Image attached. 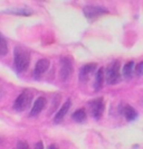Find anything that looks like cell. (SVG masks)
Segmentation results:
<instances>
[{
    "label": "cell",
    "mask_w": 143,
    "mask_h": 149,
    "mask_svg": "<svg viewBox=\"0 0 143 149\" xmlns=\"http://www.w3.org/2000/svg\"><path fill=\"white\" fill-rule=\"evenodd\" d=\"M48 68H49V61L47 60V58H40V60L37 62L36 66H35L34 76H35L36 79H40V77L48 71Z\"/></svg>",
    "instance_id": "ba28073f"
},
{
    "label": "cell",
    "mask_w": 143,
    "mask_h": 149,
    "mask_svg": "<svg viewBox=\"0 0 143 149\" xmlns=\"http://www.w3.org/2000/svg\"><path fill=\"white\" fill-rule=\"evenodd\" d=\"M14 63L18 72L26 71L30 63L29 52L23 46H16L14 49Z\"/></svg>",
    "instance_id": "6da1fadb"
},
{
    "label": "cell",
    "mask_w": 143,
    "mask_h": 149,
    "mask_svg": "<svg viewBox=\"0 0 143 149\" xmlns=\"http://www.w3.org/2000/svg\"><path fill=\"white\" fill-rule=\"evenodd\" d=\"M17 149H30L28 143L26 141H23V140H19L17 142Z\"/></svg>",
    "instance_id": "ac0fdd59"
},
{
    "label": "cell",
    "mask_w": 143,
    "mask_h": 149,
    "mask_svg": "<svg viewBox=\"0 0 143 149\" xmlns=\"http://www.w3.org/2000/svg\"><path fill=\"white\" fill-rule=\"evenodd\" d=\"M46 105V99L44 97H39L34 102V105L31 108V111H30V117H36L38 116L40 112L44 110Z\"/></svg>",
    "instance_id": "9c48e42d"
},
{
    "label": "cell",
    "mask_w": 143,
    "mask_h": 149,
    "mask_svg": "<svg viewBox=\"0 0 143 149\" xmlns=\"http://www.w3.org/2000/svg\"><path fill=\"white\" fill-rule=\"evenodd\" d=\"M70 105H72V102H70V100L68 99L67 101L61 105V108L59 109V111L56 113V116L54 117V122H55V123H59L60 121L65 118V116H66V113H67L68 110H69V107H70Z\"/></svg>",
    "instance_id": "30bf717a"
},
{
    "label": "cell",
    "mask_w": 143,
    "mask_h": 149,
    "mask_svg": "<svg viewBox=\"0 0 143 149\" xmlns=\"http://www.w3.org/2000/svg\"><path fill=\"white\" fill-rule=\"evenodd\" d=\"M105 80L107 84H116L121 81V72H120V63L115 61L111 63L105 71Z\"/></svg>",
    "instance_id": "7a4b0ae2"
},
{
    "label": "cell",
    "mask_w": 143,
    "mask_h": 149,
    "mask_svg": "<svg viewBox=\"0 0 143 149\" xmlns=\"http://www.w3.org/2000/svg\"><path fill=\"white\" fill-rule=\"evenodd\" d=\"M34 149H44V145H43V141L36 142V145H35V148H34Z\"/></svg>",
    "instance_id": "d6986e66"
},
{
    "label": "cell",
    "mask_w": 143,
    "mask_h": 149,
    "mask_svg": "<svg viewBox=\"0 0 143 149\" xmlns=\"http://www.w3.org/2000/svg\"><path fill=\"white\" fill-rule=\"evenodd\" d=\"M104 100L103 97H97V99H94L88 102V109H90V116L94 118V119L98 120L102 116H103V112H104Z\"/></svg>",
    "instance_id": "3957f363"
},
{
    "label": "cell",
    "mask_w": 143,
    "mask_h": 149,
    "mask_svg": "<svg viewBox=\"0 0 143 149\" xmlns=\"http://www.w3.org/2000/svg\"><path fill=\"white\" fill-rule=\"evenodd\" d=\"M133 72H134V62H133V61L128 62V63L123 66V71H122L123 76H124L125 79H131L132 75H133Z\"/></svg>",
    "instance_id": "4fadbf2b"
},
{
    "label": "cell",
    "mask_w": 143,
    "mask_h": 149,
    "mask_svg": "<svg viewBox=\"0 0 143 149\" xmlns=\"http://www.w3.org/2000/svg\"><path fill=\"white\" fill-rule=\"evenodd\" d=\"M97 65L95 63H90V64H85L84 66H82V68L79 70V81L81 82H87L88 77L90 76V74H93V72L96 70Z\"/></svg>",
    "instance_id": "52a82bcc"
},
{
    "label": "cell",
    "mask_w": 143,
    "mask_h": 149,
    "mask_svg": "<svg viewBox=\"0 0 143 149\" xmlns=\"http://www.w3.org/2000/svg\"><path fill=\"white\" fill-rule=\"evenodd\" d=\"M48 149H58V147H57L56 145H50V146L48 147Z\"/></svg>",
    "instance_id": "ffe728a7"
},
{
    "label": "cell",
    "mask_w": 143,
    "mask_h": 149,
    "mask_svg": "<svg viewBox=\"0 0 143 149\" xmlns=\"http://www.w3.org/2000/svg\"><path fill=\"white\" fill-rule=\"evenodd\" d=\"M104 73H105V71H104L103 67L98 68V71L96 72L95 81H94V89H95V91H99V90L102 89L103 82H104Z\"/></svg>",
    "instance_id": "8fae6325"
},
{
    "label": "cell",
    "mask_w": 143,
    "mask_h": 149,
    "mask_svg": "<svg viewBox=\"0 0 143 149\" xmlns=\"http://www.w3.org/2000/svg\"><path fill=\"white\" fill-rule=\"evenodd\" d=\"M31 93H30L28 90H25L23 91L18 97L15 100V103H14V109L16 111H23L28 105H29L30 101H31Z\"/></svg>",
    "instance_id": "277c9868"
},
{
    "label": "cell",
    "mask_w": 143,
    "mask_h": 149,
    "mask_svg": "<svg viewBox=\"0 0 143 149\" xmlns=\"http://www.w3.org/2000/svg\"><path fill=\"white\" fill-rule=\"evenodd\" d=\"M73 73V63L70 58L63 57L60 60V79L61 81H67Z\"/></svg>",
    "instance_id": "8992f818"
},
{
    "label": "cell",
    "mask_w": 143,
    "mask_h": 149,
    "mask_svg": "<svg viewBox=\"0 0 143 149\" xmlns=\"http://www.w3.org/2000/svg\"><path fill=\"white\" fill-rule=\"evenodd\" d=\"M72 118L74 121L78 122V123H82L86 120V111L84 109H78L76 110L73 114H72Z\"/></svg>",
    "instance_id": "5bb4252c"
},
{
    "label": "cell",
    "mask_w": 143,
    "mask_h": 149,
    "mask_svg": "<svg viewBox=\"0 0 143 149\" xmlns=\"http://www.w3.org/2000/svg\"><path fill=\"white\" fill-rule=\"evenodd\" d=\"M135 73L137 76H142L143 75V61H141L137 65H136L135 68Z\"/></svg>",
    "instance_id": "e0dca14e"
},
{
    "label": "cell",
    "mask_w": 143,
    "mask_h": 149,
    "mask_svg": "<svg viewBox=\"0 0 143 149\" xmlns=\"http://www.w3.org/2000/svg\"><path fill=\"white\" fill-rule=\"evenodd\" d=\"M6 13H10V14H15V15L20 16H30L34 14V11L30 10L29 8H18V9H14V10H7Z\"/></svg>",
    "instance_id": "9a60e30c"
},
{
    "label": "cell",
    "mask_w": 143,
    "mask_h": 149,
    "mask_svg": "<svg viewBox=\"0 0 143 149\" xmlns=\"http://www.w3.org/2000/svg\"><path fill=\"white\" fill-rule=\"evenodd\" d=\"M123 114H124L125 119L128 120V121H133V120H135L137 118V112L131 105H125L123 108Z\"/></svg>",
    "instance_id": "7c38bea8"
},
{
    "label": "cell",
    "mask_w": 143,
    "mask_h": 149,
    "mask_svg": "<svg viewBox=\"0 0 143 149\" xmlns=\"http://www.w3.org/2000/svg\"><path fill=\"white\" fill-rule=\"evenodd\" d=\"M7 53H8L7 42H6V39L3 38V36H2L1 33H0V57L7 55Z\"/></svg>",
    "instance_id": "2e32d148"
},
{
    "label": "cell",
    "mask_w": 143,
    "mask_h": 149,
    "mask_svg": "<svg viewBox=\"0 0 143 149\" xmlns=\"http://www.w3.org/2000/svg\"><path fill=\"white\" fill-rule=\"evenodd\" d=\"M83 13L88 20H93V19L98 18L99 16L108 14L106 8L98 7V6H86V7H84Z\"/></svg>",
    "instance_id": "5b68a950"
}]
</instances>
